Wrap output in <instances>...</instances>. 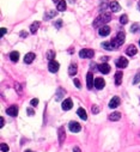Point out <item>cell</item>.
Listing matches in <instances>:
<instances>
[{"instance_id":"cell-40","label":"cell","mask_w":140,"mask_h":152,"mask_svg":"<svg viewBox=\"0 0 140 152\" xmlns=\"http://www.w3.org/2000/svg\"><path fill=\"white\" fill-rule=\"evenodd\" d=\"M21 36H23V37H25V36H28V34H26V32H21Z\"/></svg>"},{"instance_id":"cell-35","label":"cell","mask_w":140,"mask_h":152,"mask_svg":"<svg viewBox=\"0 0 140 152\" xmlns=\"http://www.w3.org/2000/svg\"><path fill=\"white\" fill-rule=\"evenodd\" d=\"M26 111H28V113H29V115H30V116H32V115H34V110H32V109L28 108V109H26Z\"/></svg>"},{"instance_id":"cell-32","label":"cell","mask_w":140,"mask_h":152,"mask_svg":"<svg viewBox=\"0 0 140 152\" xmlns=\"http://www.w3.org/2000/svg\"><path fill=\"white\" fill-rule=\"evenodd\" d=\"M61 25H62V21H61V19H59V21L55 23V28L60 29V28H61Z\"/></svg>"},{"instance_id":"cell-19","label":"cell","mask_w":140,"mask_h":152,"mask_svg":"<svg viewBox=\"0 0 140 152\" xmlns=\"http://www.w3.org/2000/svg\"><path fill=\"white\" fill-rule=\"evenodd\" d=\"M77 114H78L79 117L82 119V120H86V119H88V114H86V111H85L84 108H79L77 110Z\"/></svg>"},{"instance_id":"cell-8","label":"cell","mask_w":140,"mask_h":152,"mask_svg":"<svg viewBox=\"0 0 140 152\" xmlns=\"http://www.w3.org/2000/svg\"><path fill=\"white\" fill-rule=\"evenodd\" d=\"M105 86V82L103 78H96L95 79V88L97 90H102Z\"/></svg>"},{"instance_id":"cell-41","label":"cell","mask_w":140,"mask_h":152,"mask_svg":"<svg viewBox=\"0 0 140 152\" xmlns=\"http://www.w3.org/2000/svg\"><path fill=\"white\" fill-rule=\"evenodd\" d=\"M102 60H103V61H107V60H108V56H103Z\"/></svg>"},{"instance_id":"cell-37","label":"cell","mask_w":140,"mask_h":152,"mask_svg":"<svg viewBox=\"0 0 140 152\" xmlns=\"http://www.w3.org/2000/svg\"><path fill=\"white\" fill-rule=\"evenodd\" d=\"M6 32H7V29H6V28H1V36H4Z\"/></svg>"},{"instance_id":"cell-24","label":"cell","mask_w":140,"mask_h":152,"mask_svg":"<svg viewBox=\"0 0 140 152\" xmlns=\"http://www.w3.org/2000/svg\"><path fill=\"white\" fill-rule=\"evenodd\" d=\"M38 28H40V22H34L30 26V32H31V34H36V31H37Z\"/></svg>"},{"instance_id":"cell-45","label":"cell","mask_w":140,"mask_h":152,"mask_svg":"<svg viewBox=\"0 0 140 152\" xmlns=\"http://www.w3.org/2000/svg\"><path fill=\"white\" fill-rule=\"evenodd\" d=\"M139 44H140V41H139Z\"/></svg>"},{"instance_id":"cell-36","label":"cell","mask_w":140,"mask_h":152,"mask_svg":"<svg viewBox=\"0 0 140 152\" xmlns=\"http://www.w3.org/2000/svg\"><path fill=\"white\" fill-rule=\"evenodd\" d=\"M0 127H4V125H5V120H4V117H0Z\"/></svg>"},{"instance_id":"cell-3","label":"cell","mask_w":140,"mask_h":152,"mask_svg":"<svg viewBox=\"0 0 140 152\" xmlns=\"http://www.w3.org/2000/svg\"><path fill=\"white\" fill-rule=\"evenodd\" d=\"M93 54H95V52L92 49H82L79 52V56L82 59H91L93 58Z\"/></svg>"},{"instance_id":"cell-15","label":"cell","mask_w":140,"mask_h":152,"mask_svg":"<svg viewBox=\"0 0 140 152\" xmlns=\"http://www.w3.org/2000/svg\"><path fill=\"white\" fill-rule=\"evenodd\" d=\"M35 58H36V55L34 54V53H28V54L24 56V62L25 64H31L35 60Z\"/></svg>"},{"instance_id":"cell-43","label":"cell","mask_w":140,"mask_h":152,"mask_svg":"<svg viewBox=\"0 0 140 152\" xmlns=\"http://www.w3.org/2000/svg\"><path fill=\"white\" fill-rule=\"evenodd\" d=\"M53 1H54V3H58V1H59V0H53Z\"/></svg>"},{"instance_id":"cell-23","label":"cell","mask_w":140,"mask_h":152,"mask_svg":"<svg viewBox=\"0 0 140 152\" xmlns=\"http://www.w3.org/2000/svg\"><path fill=\"white\" fill-rule=\"evenodd\" d=\"M10 59H11V61H13V62H17L18 60H19V53L18 52H12L11 54H10Z\"/></svg>"},{"instance_id":"cell-29","label":"cell","mask_w":140,"mask_h":152,"mask_svg":"<svg viewBox=\"0 0 140 152\" xmlns=\"http://www.w3.org/2000/svg\"><path fill=\"white\" fill-rule=\"evenodd\" d=\"M0 150H1V152H7L10 149H9V146H7V144L1 143V144H0Z\"/></svg>"},{"instance_id":"cell-14","label":"cell","mask_w":140,"mask_h":152,"mask_svg":"<svg viewBox=\"0 0 140 152\" xmlns=\"http://www.w3.org/2000/svg\"><path fill=\"white\" fill-rule=\"evenodd\" d=\"M72 105H73V103H72L71 98H66V100L62 102V109L64 110H70L72 108Z\"/></svg>"},{"instance_id":"cell-6","label":"cell","mask_w":140,"mask_h":152,"mask_svg":"<svg viewBox=\"0 0 140 152\" xmlns=\"http://www.w3.org/2000/svg\"><path fill=\"white\" fill-rule=\"evenodd\" d=\"M70 129H71V132H73V133H78V132H80L82 126L76 121H71L70 122Z\"/></svg>"},{"instance_id":"cell-12","label":"cell","mask_w":140,"mask_h":152,"mask_svg":"<svg viewBox=\"0 0 140 152\" xmlns=\"http://www.w3.org/2000/svg\"><path fill=\"white\" fill-rule=\"evenodd\" d=\"M65 94H66V91L62 88H59L56 90V94H55V101H61L65 96Z\"/></svg>"},{"instance_id":"cell-39","label":"cell","mask_w":140,"mask_h":152,"mask_svg":"<svg viewBox=\"0 0 140 152\" xmlns=\"http://www.w3.org/2000/svg\"><path fill=\"white\" fill-rule=\"evenodd\" d=\"M73 152H82V151H80L79 147H74V149H73Z\"/></svg>"},{"instance_id":"cell-22","label":"cell","mask_w":140,"mask_h":152,"mask_svg":"<svg viewBox=\"0 0 140 152\" xmlns=\"http://www.w3.org/2000/svg\"><path fill=\"white\" fill-rule=\"evenodd\" d=\"M120 119H121V114L119 113V111H115V113H113L109 115V120L110 121H119Z\"/></svg>"},{"instance_id":"cell-27","label":"cell","mask_w":140,"mask_h":152,"mask_svg":"<svg viewBox=\"0 0 140 152\" xmlns=\"http://www.w3.org/2000/svg\"><path fill=\"white\" fill-rule=\"evenodd\" d=\"M54 58H55V52L54 50H49L48 53H47V59L48 60H54Z\"/></svg>"},{"instance_id":"cell-5","label":"cell","mask_w":140,"mask_h":152,"mask_svg":"<svg viewBox=\"0 0 140 152\" xmlns=\"http://www.w3.org/2000/svg\"><path fill=\"white\" fill-rule=\"evenodd\" d=\"M59 67H60V65H59V62L55 61V60H52V61H49V64H48V70L52 72V73H55V72H58V71H59Z\"/></svg>"},{"instance_id":"cell-17","label":"cell","mask_w":140,"mask_h":152,"mask_svg":"<svg viewBox=\"0 0 140 152\" xmlns=\"http://www.w3.org/2000/svg\"><path fill=\"white\" fill-rule=\"evenodd\" d=\"M126 53H127V55H129V56L135 55V54H137V48H135V46H133V44L128 46V47H127V50H126Z\"/></svg>"},{"instance_id":"cell-16","label":"cell","mask_w":140,"mask_h":152,"mask_svg":"<svg viewBox=\"0 0 140 152\" xmlns=\"http://www.w3.org/2000/svg\"><path fill=\"white\" fill-rule=\"evenodd\" d=\"M122 77H123V74H122V72L121 71H117L116 73H115V84L117 85H121V83H122Z\"/></svg>"},{"instance_id":"cell-11","label":"cell","mask_w":140,"mask_h":152,"mask_svg":"<svg viewBox=\"0 0 140 152\" xmlns=\"http://www.w3.org/2000/svg\"><path fill=\"white\" fill-rule=\"evenodd\" d=\"M6 114L10 115V116H17L18 108L16 107V105H11V107H9L7 109H6Z\"/></svg>"},{"instance_id":"cell-30","label":"cell","mask_w":140,"mask_h":152,"mask_svg":"<svg viewBox=\"0 0 140 152\" xmlns=\"http://www.w3.org/2000/svg\"><path fill=\"white\" fill-rule=\"evenodd\" d=\"M30 104H31V107H36V105L38 104V100L37 98H34V100H31Z\"/></svg>"},{"instance_id":"cell-7","label":"cell","mask_w":140,"mask_h":152,"mask_svg":"<svg viewBox=\"0 0 140 152\" xmlns=\"http://www.w3.org/2000/svg\"><path fill=\"white\" fill-rule=\"evenodd\" d=\"M98 71L102 72L103 74H108L109 72H110V66L107 64V62H103L101 65H98Z\"/></svg>"},{"instance_id":"cell-20","label":"cell","mask_w":140,"mask_h":152,"mask_svg":"<svg viewBox=\"0 0 140 152\" xmlns=\"http://www.w3.org/2000/svg\"><path fill=\"white\" fill-rule=\"evenodd\" d=\"M65 135H66V133H65V127H60L59 128V141H60V144L64 143Z\"/></svg>"},{"instance_id":"cell-38","label":"cell","mask_w":140,"mask_h":152,"mask_svg":"<svg viewBox=\"0 0 140 152\" xmlns=\"http://www.w3.org/2000/svg\"><path fill=\"white\" fill-rule=\"evenodd\" d=\"M53 16H55V12H50V13H49L48 16H46V18L48 19V18H50V17H53Z\"/></svg>"},{"instance_id":"cell-25","label":"cell","mask_w":140,"mask_h":152,"mask_svg":"<svg viewBox=\"0 0 140 152\" xmlns=\"http://www.w3.org/2000/svg\"><path fill=\"white\" fill-rule=\"evenodd\" d=\"M58 10H59L60 12H64V11L66 10V1H65V0H61V1H59V4H58Z\"/></svg>"},{"instance_id":"cell-44","label":"cell","mask_w":140,"mask_h":152,"mask_svg":"<svg viewBox=\"0 0 140 152\" xmlns=\"http://www.w3.org/2000/svg\"><path fill=\"white\" fill-rule=\"evenodd\" d=\"M139 10H140V1H139Z\"/></svg>"},{"instance_id":"cell-10","label":"cell","mask_w":140,"mask_h":152,"mask_svg":"<svg viewBox=\"0 0 140 152\" xmlns=\"http://www.w3.org/2000/svg\"><path fill=\"white\" fill-rule=\"evenodd\" d=\"M86 84H88V89H92L93 84H95V82H93V74H92V72H89V73L86 74Z\"/></svg>"},{"instance_id":"cell-26","label":"cell","mask_w":140,"mask_h":152,"mask_svg":"<svg viewBox=\"0 0 140 152\" xmlns=\"http://www.w3.org/2000/svg\"><path fill=\"white\" fill-rule=\"evenodd\" d=\"M102 47H103L104 49H107V50H113V49H114V47H113L111 42H104V43L102 44Z\"/></svg>"},{"instance_id":"cell-2","label":"cell","mask_w":140,"mask_h":152,"mask_svg":"<svg viewBox=\"0 0 140 152\" xmlns=\"http://www.w3.org/2000/svg\"><path fill=\"white\" fill-rule=\"evenodd\" d=\"M125 40H126V34H125L123 31H119L117 35H116V37L113 38L110 42H111L113 47H114V49H115V48L120 47V46H122V44L125 43Z\"/></svg>"},{"instance_id":"cell-9","label":"cell","mask_w":140,"mask_h":152,"mask_svg":"<svg viewBox=\"0 0 140 152\" xmlns=\"http://www.w3.org/2000/svg\"><path fill=\"white\" fill-rule=\"evenodd\" d=\"M120 103H121V101H120V97L115 96V97H113V98H111V101L109 102V107H110L111 109L117 108L119 105H120Z\"/></svg>"},{"instance_id":"cell-13","label":"cell","mask_w":140,"mask_h":152,"mask_svg":"<svg viewBox=\"0 0 140 152\" xmlns=\"http://www.w3.org/2000/svg\"><path fill=\"white\" fill-rule=\"evenodd\" d=\"M98 32H99V35H101V36H108L110 34V28H109V26H107V25L101 26L99 30H98Z\"/></svg>"},{"instance_id":"cell-18","label":"cell","mask_w":140,"mask_h":152,"mask_svg":"<svg viewBox=\"0 0 140 152\" xmlns=\"http://www.w3.org/2000/svg\"><path fill=\"white\" fill-rule=\"evenodd\" d=\"M109 6H110V9H111L113 12H119L120 10H121V6H120V4L117 1H111Z\"/></svg>"},{"instance_id":"cell-33","label":"cell","mask_w":140,"mask_h":152,"mask_svg":"<svg viewBox=\"0 0 140 152\" xmlns=\"http://www.w3.org/2000/svg\"><path fill=\"white\" fill-rule=\"evenodd\" d=\"M98 111H99V109H98L97 105H93V107H92V113L93 114H98Z\"/></svg>"},{"instance_id":"cell-4","label":"cell","mask_w":140,"mask_h":152,"mask_svg":"<svg viewBox=\"0 0 140 152\" xmlns=\"http://www.w3.org/2000/svg\"><path fill=\"white\" fill-rule=\"evenodd\" d=\"M115 64H116V67L119 68H126L128 66V60L126 58H120L115 61Z\"/></svg>"},{"instance_id":"cell-34","label":"cell","mask_w":140,"mask_h":152,"mask_svg":"<svg viewBox=\"0 0 140 152\" xmlns=\"http://www.w3.org/2000/svg\"><path fill=\"white\" fill-rule=\"evenodd\" d=\"M74 84H76V86H77L78 89H80V88H82V84H80V82H79L77 78L74 79Z\"/></svg>"},{"instance_id":"cell-31","label":"cell","mask_w":140,"mask_h":152,"mask_svg":"<svg viewBox=\"0 0 140 152\" xmlns=\"http://www.w3.org/2000/svg\"><path fill=\"white\" fill-rule=\"evenodd\" d=\"M140 82V73H137L135 78H134V80H133V84H138Z\"/></svg>"},{"instance_id":"cell-21","label":"cell","mask_w":140,"mask_h":152,"mask_svg":"<svg viewBox=\"0 0 140 152\" xmlns=\"http://www.w3.org/2000/svg\"><path fill=\"white\" fill-rule=\"evenodd\" d=\"M77 72H78L77 65H76V64H72L70 67H68V74H70V76H76Z\"/></svg>"},{"instance_id":"cell-1","label":"cell","mask_w":140,"mask_h":152,"mask_svg":"<svg viewBox=\"0 0 140 152\" xmlns=\"http://www.w3.org/2000/svg\"><path fill=\"white\" fill-rule=\"evenodd\" d=\"M110 19H111L110 13H103V15L98 16V17L95 19V22H93L92 25H93V28H98V26H104L105 23L110 22Z\"/></svg>"},{"instance_id":"cell-28","label":"cell","mask_w":140,"mask_h":152,"mask_svg":"<svg viewBox=\"0 0 140 152\" xmlns=\"http://www.w3.org/2000/svg\"><path fill=\"white\" fill-rule=\"evenodd\" d=\"M120 23H121V24H127L128 23V17H127V15H122L121 17H120Z\"/></svg>"},{"instance_id":"cell-42","label":"cell","mask_w":140,"mask_h":152,"mask_svg":"<svg viewBox=\"0 0 140 152\" xmlns=\"http://www.w3.org/2000/svg\"><path fill=\"white\" fill-rule=\"evenodd\" d=\"M24 152H32V151H31V150H25Z\"/></svg>"}]
</instances>
